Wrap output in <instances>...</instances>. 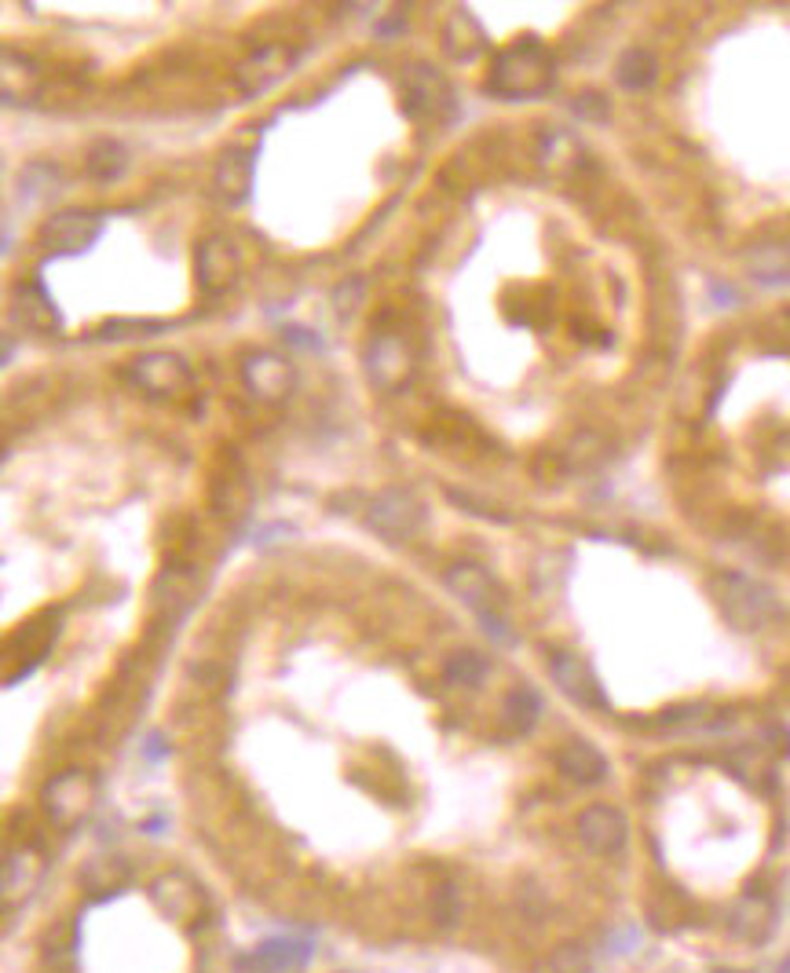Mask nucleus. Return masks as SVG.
<instances>
[{
    "instance_id": "f257e3e1",
    "label": "nucleus",
    "mask_w": 790,
    "mask_h": 973,
    "mask_svg": "<svg viewBox=\"0 0 790 973\" xmlns=\"http://www.w3.org/2000/svg\"><path fill=\"white\" fill-rule=\"evenodd\" d=\"M549 82H553V55L546 52L538 41H516L509 45L502 55L494 59L491 66V92L505 99H527L546 92Z\"/></svg>"
},
{
    "instance_id": "f03ea898",
    "label": "nucleus",
    "mask_w": 790,
    "mask_h": 973,
    "mask_svg": "<svg viewBox=\"0 0 790 973\" xmlns=\"http://www.w3.org/2000/svg\"><path fill=\"white\" fill-rule=\"evenodd\" d=\"M122 381L147 399H179L191 392L195 374L173 352H147L122 366Z\"/></svg>"
},
{
    "instance_id": "7ed1b4c3",
    "label": "nucleus",
    "mask_w": 790,
    "mask_h": 973,
    "mask_svg": "<svg viewBox=\"0 0 790 973\" xmlns=\"http://www.w3.org/2000/svg\"><path fill=\"white\" fill-rule=\"evenodd\" d=\"M96 801V784L92 776L81 769H63L55 772L52 779L45 784L41 790V806L48 812V820H52L55 827H77L81 820L88 816V809H92Z\"/></svg>"
},
{
    "instance_id": "20e7f679",
    "label": "nucleus",
    "mask_w": 790,
    "mask_h": 973,
    "mask_svg": "<svg viewBox=\"0 0 790 973\" xmlns=\"http://www.w3.org/2000/svg\"><path fill=\"white\" fill-rule=\"evenodd\" d=\"M103 213H92V209H63L41 224V246L55 257H77L92 249L96 238L103 235Z\"/></svg>"
},
{
    "instance_id": "39448f33",
    "label": "nucleus",
    "mask_w": 790,
    "mask_h": 973,
    "mask_svg": "<svg viewBox=\"0 0 790 973\" xmlns=\"http://www.w3.org/2000/svg\"><path fill=\"white\" fill-rule=\"evenodd\" d=\"M366 524L374 527L377 535L396 538V541L414 538L425 524V509H422V501L414 495H406V490H385V495H377L369 501Z\"/></svg>"
},
{
    "instance_id": "423d86ee",
    "label": "nucleus",
    "mask_w": 790,
    "mask_h": 973,
    "mask_svg": "<svg viewBox=\"0 0 790 973\" xmlns=\"http://www.w3.org/2000/svg\"><path fill=\"white\" fill-rule=\"evenodd\" d=\"M717 597H722L728 619H732L736 626H743V629L762 626V622L773 619V611H776V597L768 594L765 586H757V582H750L743 575L717 578Z\"/></svg>"
},
{
    "instance_id": "0eeeda50",
    "label": "nucleus",
    "mask_w": 790,
    "mask_h": 973,
    "mask_svg": "<svg viewBox=\"0 0 790 973\" xmlns=\"http://www.w3.org/2000/svg\"><path fill=\"white\" fill-rule=\"evenodd\" d=\"M293 63H297V48H289L283 41L264 45V48H256V52H249L242 63L235 66V85L242 88L246 96H260L283 82L289 70H293Z\"/></svg>"
},
{
    "instance_id": "6e6552de",
    "label": "nucleus",
    "mask_w": 790,
    "mask_h": 973,
    "mask_svg": "<svg viewBox=\"0 0 790 973\" xmlns=\"http://www.w3.org/2000/svg\"><path fill=\"white\" fill-rule=\"evenodd\" d=\"M366 374L377 388L396 392L414 377V352L399 334H377L366 348Z\"/></svg>"
},
{
    "instance_id": "1a4fd4ad",
    "label": "nucleus",
    "mask_w": 790,
    "mask_h": 973,
    "mask_svg": "<svg viewBox=\"0 0 790 973\" xmlns=\"http://www.w3.org/2000/svg\"><path fill=\"white\" fill-rule=\"evenodd\" d=\"M242 385L246 392L260 399V403H283L289 399L297 385V374L289 366V359L275 352H253L242 359Z\"/></svg>"
},
{
    "instance_id": "9d476101",
    "label": "nucleus",
    "mask_w": 790,
    "mask_h": 973,
    "mask_svg": "<svg viewBox=\"0 0 790 973\" xmlns=\"http://www.w3.org/2000/svg\"><path fill=\"white\" fill-rule=\"evenodd\" d=\"M238 264H242V260H238V249L231 238H224V235L205 238L195 253V275H198L202 294L216 297V294H224V289H231L238 278Z\"/></svg>"
},
{
    "instance_id": "9b49d317",
    "label": "nucleus",
    "mask_w": 790,
    "mask_h": 973,
    "mask_svg": "<svg viewBox=\"0 0 790 973\" xmlns=\"http://www.w3.org/2000/svg\"><path fill=\"white\" fill-rule=\"evenodd\" d=\"M45 878V857L37 849H15L0 860V908H18Z\"/></svg>"
},
{
    "instance_id": "f8f14e48",
    "label": "nucleus",
    "mask_w": 790,
    "mask_h": 973,
    "mask_svg": "<svg viewBox=\"0 0 790 973\" xmlns=\"http://www.w3.org/2000/svg\"><path fill=\"white\" fill-rule=\"evenodd\" d=\"M578 841H582V849H589L593 857H612V852H618L626 846V816L612 806H589L578 812Z\"/></svg>"
},
{
    "instance_id": "ddd939ff",
    "label": "nucleus",
    "mask_w": 790,
    "mask_h": 973,
    "mask_svg": "<svg viewBox=\"0 0 790 973\" xmlns=\"http://www.w3.org/2000/svg\"><path fill=\"white\" fill-rule=\"evenodd\" d=\"M443 582H447L450 594L462 600L465 608H473L479 619L498 615V604H502V589H498V582L487 575V571L479 567V564H450Z\"/></svg>"
},
{
    "instance_id": "4468645a",
    "label": "nucleus",
    "mask_w": 790,
    "mask_h": 973,
    "mask_svg": "<svg viewBox=\"0 0 790 973\" xmlns=\"http://www.w3.org/2000/svg\"><path fill=\"white\" fill-rule=\"evenodd\" d=\"M549 674H553L560 691H564V696H572L575 703L597 707V710L607 707V699H604V691H600V685H597L593 670H589L578 656H572V651H553V656H549Z\"/></svg>"
},
{
    "instance_id": "2eb2a0df",
    "label": "nucleus",
    "mask_w": 790,
    "mask_h": 973,
    "mask_svg": "<svg viewBox=\"0 0 790 973\" xmlns=\"http://www.w3.org/2000/svg\"><path fill=\"white\" fill-rule=\"evenodd\" d=\"M37 92H41V70H37L34 59L0 48V99H8V103H26V99H34Z\"/></svg>"
},
{
    "instance_id": "dca6fc26",
    "label": "nucleus",
    "mask_w": 790,
    "mask_h": 973,
    "mask_svg": "<svg viewBox=\"0 0 790 973\" xmlns=\"http://www.w3.org/2000/svg\"><path fill=\"white\" fill-rule=\"evenodd\" d=\"M213 187L227 205L246 202L249 190H253V154L249 150H227L216 162Z\"/></svg>"
},
{
    "instance_id": "f3484780",
    "label": "nucleus",
    "mask_w": 790,
    "mask_h": 973,
    "mask_svg": "<svg viewBox=\"0 0 790 973\" xmlns=\"http://www.w3.org/2000/svg\"><path fill=\"white\" fill-rule=\"evenodd\" d=\"M556 765L567 779L582 787H593L607 776V761L597 747H589L586 739H567L564 747L556 750Z\"/></svg>"
},
{
    "instance_id": "a211bd4d",
    "label": "nucleus",
    "mask_w": 790,
    "mask_h": 973,
    "mask_svg": "<svg viewBox=\"0 0 790 973\" xmlns=\"http://www.w3.org/2000/svg\"><path fill=\"white\" fill-rule=\"evenodd\" d=\"M308 959H312V945H304V940H289V937H275V940H264V945L249 956V966L260 970V973H289V970L304 966Z\"/></svg>"
},
{
    "instance_id": "6ab92c4d",
    "label": "nucleus",
    "mask_w": 790,
    "mask_h": 973,
    "mask_svg": "<svg viewBox=\"0 0 790 973\" xmlns=\"http://www.w3.org/2000/svg\"><path fill=\"white\" fill-rule=\"evenodd\" d=\"M15 311H18V319H23L29 329H37V334H55V329H59L55 304H52V297H48L41 286H23V289H18Z\"/></svg>"
},
{
    "instance_id": "aec40b11",
    "label": "nucleus",
    "mask_w": 790,
    "mask_h": 973,
    "mask_svg": "<svg viewBox=\"0 0 790 973\" xmlns=\"http://www.w3.org/2000/svg\"><path fill=\"white\" fill-rule=\"evenodd\" d=\"M85 169H88V176L99 179V184H114V179H122L128 169V150L117 144V139H99V144H92V150H88Z\"/></svg>"
},
{
    "instance_id": "412c9836",
    "label": "nucleus",
    "mask_w": 790,
    "mask_h": 973,
    "mask_svg": "<svg viewBox=\"0 0 790 973\" xmlns=\"http://www.w3.org/2000/svg\"><path fill=\"white\" fill-rule=\"evenodd\" d=\"M443 45L454 59H473L484 52V29H479V23L468 12H454L447 18Z\"/></svg>"
},
{
    "instance_id": "4be33fe9",
    "label": "nucleus",
    "mask_w": 790,
    "mask_h": 973,
    "mask_svg": "<svg viewBox=\"0 0 790 973\" xmlns=\"http://www.w3.org/2000/svg\"><path fill=\"white\" fill-rule=\"evenodd\" d=\"M747 264H750V275L762 278L768 286L790 283V246H779V242L757 246V249H750Z\"/></svg>"
},
{
    "instance_id": "5701e85b",
    "label": "nucleus",
    "mask_w": 790,
    "mask_h": 973,
    "mask_svg": "<svg viewBox=\"0 0 790 973\" xmlns=\"http://www.w3.org/2000/svg\"><path fill=\"white\" fill-rule=\"evenodd\" d=\"M406 88H410V99H414L417 110H439L443 107V99H447V82L425 63L406 70Z\"/></svg>"
},
{
    "instance_id": "b1692460",
    "label": "nucleus",
    "mask_w": 790,
    "mask_h": 973,
    "mask_svg": "<svg viewBox=\"0 0 790 973\" xmlns=\"http://www.w3.org/2000/svg\"><path fill=\"white\" fill-rule=\"evenodd\" d=\"M538 710H542V703H538V696L531 688H513L505 696V707H502V718L509 732H516V736H527L535 725H538Z\"/></svg>"
},
{
    "instance_id": "393cba45",
    "label": "nucleus",
    "mask_w": 790,
    "mask_h": 973,
    "mask_svg": "<svg viewBox=\"0 0 790 973\" xmlns=\"http://www.w3.org/2000/svg\"><path fill=\"white\" fill-rule=\"evenodd\" d=\"M443 674L450 685H462V688H476L479 681L487 677V659L479 656V651H454V656L447 659Z\"/></svg>"
},
{
    "instance_id": "a878e982",
    "label": "nucleus",
    "mask_w": 790,
    "mask_h": 973,
    "mask_svg": "<svg viewBox=\"0 0 790 973\" xmlns=\"http://www.w3.org/2000/svg\"><path fill=\"white\" fill-rule=\"evenodd\" d=\"M655 82V63L648 52H626L623 63H618V85L629 88V92H641Z\"/></svg>"
},
{
    "instance_id": "bb28decb",
    "label": "nucleus",
    "mask_w": 790,
    "mask_h": 973,
    "mask_svg": "<svg viewBox=\"0 0 790 973\" xmlns=\"http://www.w3.org/2000/svg\"><path fill=\"white\" fill-rule=\"evenodd\" d=\"M549 970L553 973H593V956H589L578 940H567V945H560L553 956H549Z\"/></svg>"
},
{
    "instance_id": "cd10ccee",
    "label": "nucleus",
    "mask_w": 790,
    "mask_h": 973,
    "mask_svg": "<svg viewBox=\"0 0 790 973\" xmlns=\"http://www.w3.org/2000/svg\"><path fill=\"white\" fill-rule=\"evenodd\" d=\"M768 926V908L762 905V900H743V905L736 908V919H732V930L739 933V937L747 940H757Z\"/></svg>"
},
{
    "instance_id": "c85d7f7f",
    "label": "nucleus",
    "mask_w": 790,
    "mask_h": 973,
    "mask_svg": "<svg viewBox=\"0 0 790 973\" xmlns=\"http://www.w3.org/2000/svg\"><path fill=\"white\" fill-rule=\"evenodd\" d=\"M575 154H578V147H575V139L567 136V133L546 136V144H542V162H546L549 169H560V173H564V169H572V165H575Z\"/></svg>"
},
{
    "instance_id": "c756f323",
    "label": "nucleus",
    "mask_w": 790,
    "mask_h": 973,
    "mask_svg": "<svg viewBox=\"0 0 790 973\" xmlns=\"http://www.w3.org/2000/svg\"><path fill=\"white\" fill-rule=\"evenodd\" d=\"M165 323H106L103 326V337H143V334H162Z\"/></svg>"
},
{
    "instance_id": "7c9ffc66",
    "label": "nucleus",
    "mask_w": 790,
    "mask_h": 973,
    "mask_svg": "<svg viewBox=\"0 0 790 973\" xmlns=\"http://www.w3.org/2000/svg\"><path fill=\"white\" fill-rule=\"evenodd\" d=\"M578 114L582 117H597V122H604V103H600V96H586V99H578Z\"/></svg>"
},
{
    "instance_id": "2f4dec72",
    "label": "nucleus",
    "mask_w": 790,
    "mask_h": 973,
    "mask_svg": "<svg viewBox=\"0 0 790 973\" xmlns=\"http://www.w3.org/2000/svg\"><path fill=\"white\" fill-rule=\"evenodd\" d=\"M15 352V345H12V337H0V366L8 363V355Z\"/></svg>"
},
{
    "instance_id": "473e14b6",
    "label": "nucleus",
    "mask_w": 790,
    "mask_h": 973,
    "mask_svg": "<svg viewBox=\"0 0 790 973\" xmlns=\"http://www.w3.org/2000/svg\"><path fill=\"white\" fill-rule=\"evenodd\" d=\"M779 973H790V956L783 959V966H779Z\"/></svg>"
}]
</instances>
